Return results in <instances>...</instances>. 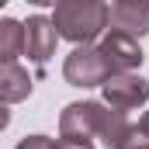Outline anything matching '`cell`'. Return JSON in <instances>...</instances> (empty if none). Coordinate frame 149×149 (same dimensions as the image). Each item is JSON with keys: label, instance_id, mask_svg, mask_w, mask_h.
I'll return each instance as SVG.
<instances>
[{"label": "cell", "instance_id": "1", "mask_svg": "<svg viewBox=\"0 0 149 149\" xmlns=\"http://www.w3.org/2000/svg\"><path fill=\"white\" fill-rule=\"evenodd\" d=\"M52 28L59 38H66L73 45H90L108 28V3H101V0H59L52 7Z\"/></svg>", "mask_w": 149, "mask_h": 149}, {"label": "cell", "instance_id": "2", "mask_svg": "<svg viewBox=\"0 0 149 149\" xmlns=\"http://www.w3.org/2000/svg\"><path fill=\"white\" fill-rule=\"evenodd\" d=\"M104 104L101 101H73L59 114V139L66 142H94L104 121Z\"/></svg>", "mask_w": 149, "mask_h": 149}, {"label": "cell", "instance_id": "3", "mask_svg": "<svg viewBox=\"0 0 149 149\" xmlns=\"http://www.w3.org/2000/svg\"><path fill=\"white\" fill-rule=\"evenodd\" d=\"M108 76L111 73H108V66H104L97 45H76L73 52L66 56V63H63V80H66L70 87H83V90L104 87Z\"/></svg>", "mask_w": 149, "mask_h": 149}, {"label": "cell", "instance_id": "4", "mask_svg": "<svg viewBox=\"0 0 149 149\" xmlns=\"http://www.w3.org/2000/svg\"><path fill=\"white\" fill-rule=\"evenodd\" d=\"M97 52H101V59H104V66H108V73H135L139 66H142V45L135 42V38L121 35V31H104L101 42H97Z\"/></svg>", "mask_w": 149, "mask_h": 149}, {"label": "cell", "instance_id": "5", "mask_svg": "<svg viewBox=\"0 0 149 149\" xmlns=\"http://www.w3.org/2000/svg\"><path fill=\"white\" fill-rule=\"evenodd\" d=\"M101 90H104V108L125 114L149 101V80H142L139 73H114L108 76V83Z\"/></svg>", "mask_w": 149, "mask_h": 149}, {"label": "cell", "instance_id": "6", "mask_svg": "<svg viewBox=\"0 0 149 149\" xmlns=\"http://www.w3.org/2000/svg\"><path fill=\"white\" fill-rule=\"evenodd\" d=\"M56 28H52V17H45V14H31L28 21H24V56L35 63L38 70H45V63L56 56Z\"/></svg>", "mask_w": 149, "mask_h": 149}, {"label": "cell", "instance_id": "7", "mask_svg": "<svg viewBox=\"0 0 149 149\" xmlns=\"http://www.w3.org/2000/svg\"><path fill=\"white\" fill-rule=\"evenodd\" d=\"M108 24L111 31H121L139 42L149 31V0H114L108 7Z\"/></svg>", "mask_w": 149, "mask_h": 149}, {"label": "cell", "instance_id": "8", "mask_svg": "<svg viewBox=\"0 0 149 149\" xmlns=\"http://www.w3.org/2000/svg\"><path fill=\"white\" fill-rule=\"evenodd\" d=\"M31 76L21 63H7L0 66V104H21L31 97Z\"/></svg>", "mask_w": 149, "mask_h": 149}, {"label": "cell", "instance_id": "9", "mask_svg": "<svg viewBox=\"0 0 149 149\" xmlns=\"http://www.w3.org/2000/svg\"><path fill=\"white\" fill-rule=\"evenodd\" d=\"M24 56V21L0 17V66L17 63Z\"/></svg>", "mask_w": 149, "mask_h": 149}, {"label": "cell", "instance_id": "10", "mask_svg": "<svg viewBox=\"0 0 149 149\" xmlns=\"http://www.w3.org/2000/svg\"><path fill=\"white\" fill-rule=\"evenodd\" d=\"M128 128H132V121H128V114L125 111H104V121H101V132H97V139H101V146L108 149H118L125 142V135H128Z\"/></svg>", "mask_w": 149, "mask_h": 149}, {"label": "cell", "instance_id": "11", "mask_svg": "<svg viewBox=\"0 0 149 149\" xmlns=\"http://www.w3.org/2000/svg\"><path fill=\"white\" fill-rule=\"evenodd\" d=\"M118 149H149V135L142 132V128H139V125H135V121H132V128H128L125 142H121Z\"/></svg>", "mask_w": 149, "mask_h": 149}, {"label": "cell", "instance_id": "12", "mask_svg": "<svg viewBox=\"0 0 149 149\" xmlns=\"http://www.w3.org/2000/svg\"><path fill=\"white\" fill-rule=\"evenodd\" d=\"M14 149H56V139H49V135H24Z\"/></svg>", "mask_w": 149, "mask_h": 149}, {"label": "cell", "instance_id": "13", "mask_svg": "<svg viewBox=\"0 0 149 149\" xmlns=\"http://www.w3.org/2000/svg\"><path fill=\"white\" fill-rule=\"evenodd\" d=\"M56 149H94V142H66V139H56Z\"/></svg>", "mask_w": 149, "mask_h": 149}, {"label": "cell", "instance_id": "14", "mask_svg": "<svg viewBox=\"0 0 149 149\" xmlns=\"http://www.w3.org/2000/svg\"><path fill=\"white\" fill-rule=\"evenodd\" d=\"M10 125V111H7V104H0V132Z\"/></svg>", "mask_w": 149, "mask_h": 149}, {"label": "cell", "instance_id": "15", "mask_svg": "<svg viewBox=\"0 0 149 149\" xmlns=\"http://www.w3.org/2000/svg\"><path fill=\"white\" fill-rule=\"evenodd\" d=\"M139 128H142V132H146V135H149V111L142 114V118H139Z\"/></svg>", "mask_w": 149, "mask_h": 149}]
</instances>
